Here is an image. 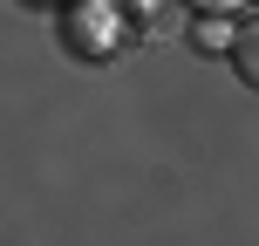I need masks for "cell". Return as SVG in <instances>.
I'll list each match as a JSON object with an SVG mask.
<instances>
[{
	"label": "cell",
	"instance_id": "obj_1",
	"mask_svg": "<svg viewBox=\"0 0 259 246\" xmlns=\"http://www.w3.org/2000/svg\"><path fill=\"white\" fill-rule=\"evenodd\" d=\"M109 7H89V0H82V14L75 21H68V41H75V55H103V48H116V41H109Z\"/></svg>",
	"mask_w": 259,
	"mask_h": 246
},
{
	"label": "cell",
	"instance_id": "obj_2",
	"mask_svg": "<svg viewBox=\"0 0 259 246\" xmlns=\"http://www.w3.org/2000/svg\"><path fill=\"white\" fill-rule=\"evenodd\" d=\"M232 41H239L232 14H198V21H191V48L198 55H232Z\"/></svg>",
	"mask_w": 259,
	"mask_h": 246
},
{
	"label": "cell",
	"instance_id": "obj_3",
	"mask_svg": "<svg viewBox=\"0 0 259 246\" xmlns=\"http://www.w3.org/2000/svg\"><path fill=\"white\" fill-rule=\"evenodd\" d=\"M232 68H239V82H252V89H259V21H239V41H232Z\"/></svg>",
	"mask_w": 259,
	"mask_h": 246
},
{
	"label": "cell",
	"instance_id": "obj_4",
	"mask_svg": "<svg viewBox=\"0 0 259 246\" xmlns=\"http://www.w3.org/2000/svg\"><path fill=\"white\" fill-rule=\"evenodd\" d=\"M184 7H191V14H239L246 0H184Z\"/></svg>",
	"mask_w": 259,
	"mask_h": 246
}]
</instances>
